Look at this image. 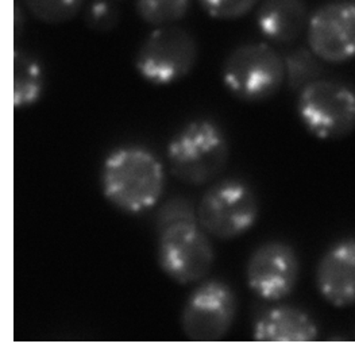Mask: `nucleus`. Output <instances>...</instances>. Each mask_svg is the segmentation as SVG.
<instances>
[{
  "label": "nucleus",
  "instance_id": "obj_13",
  "mask_svg": "<svg viewBox=\"0 0 355 355\" xmlns=\"http://www.w3.org/2000/svg\"><path fill=\"white\" fill-rule=\"evenodd\" d=\"M318 326L304 311L281 305L266 311L254 326L258 342H312L318 338Z\"/></svg>",
  "mask_w": 355,
  "mask_h": 355
},
{
  "label": "nucleus",
  "instance_id": "obj_9",
  "mask_svg": "<svg viewBox=\"0 0 355 355\" xmlns=\"http://www.w3.org/2000/svg\"><path fill=\"white\" fill-rule=\"evenodd\" d=\"M306 41L311 51L329 64L355 58V3L332 1L319 7L308 21Z\"/></svg>",
  "mask_w": 355,
  "mask_h": 355
},
{
  "label": "nucleus",
  "instance_id": "obj_1",
  "mask_svg": "<svg viewBox=\"0 0 355 355\" xmlns=\"http://www.w3.org/2000/svg\"><path fill=\"white\" fill-rule=\"evenodd\" d=\"M157 232V259L169 279L187 285L209 273L215 252L199 225L198 211L187 199H171L159 209Z\"/></svg>",
  "mask_w": 355,
  "mask_h": 355
},
{
  "label": "nucleus",
  "instance_id": "obj_19",
  "mask_svg": "<svg viewBox=\"0 0 355 355\" xmlns=\"http://www.w3.org/2000/svg\"><path fill=\"white\" fill-rule=\"evenodd\" d=\"M119 10L111 0H94L85 11V24L96 33H108L119 24Z\"/></svg>",
  "mask_w": 355,
  "mask_h": 355
},
{
  "label": "nucleus",
  "instance_id": "obj_16",
  "mask_svg": "<svg viewBox=\"0 0 355 355\" xmlns=\"http://www.w3.org/2000/svg\"><path fill=\"white\" fill-rule=\"evenodd\" d=\"M26 10L45 25H62L75 19L84 0H22Z\"/></svg>",
  "mask_w": 355,
  "mask_h": 355
},
{
  "label": "nucleus",
  "instance_id": "obj_11",
  "mask_svg": "<svg viewBox=\"0 0 355 355\" xmlns=\"http://www.w3.org/2000/svg\"><path fill=\"white\" fill-rule=\"evenodd\" d=\"M320 296L336 308L355 304V239H343L323 254L316 268Z\"/></svg>",
  "mask_w": 355,
  "mask_h": 355
},
{
  "label": "nucleus",
  "instance_id": "obj_5",
  "mask_svg": "<svg viewBox=\"0 0 355 355\" xmlns=\"http://www.w3.org/2000/svg\"><path fill=\"white\" fill-rule=\"evenodd\" d=\"M297 114L313 137L345 138L355 130V91L346 84L318 78L299 92Z\"/></svg>",
  "mask_w": 355,
  "mask_h": 355
},
{
  "label": "nucleus",
  "instance_id": "obj_17",
  "mask_svg": "<svg viewBox=\"0 0 355 355\" xmlns=\"http://www.w3.org/2000/svg\"><path fill=\"white\" fill-rule=\"evenodd\" d=\"M285 60L286 80L292 89L302 91L305 85L318 80L320 73V65L318 57L309 51L297 49L292 51Z\"/></svg>",
  "mask_w": 355,
  "mask_h": 355
},
{
  "label": "nucleus",
  "instance_id": "obj_14",
  "mask_svg": "<svg viewBox=\"0 0 355 355\" xmlns=\"http://www.w3.org/2000/svg\"><path fill=\"white\" fill-rule=\"evenodd\" d=\"M44 71L37 58L22 51L14 54V104L17 108L38 102L44 91Z\"/></svg>",
  "mask_w": 355,
  "mask_h": 355
},
{
  "label": "nucleus",
  "instance_id": "obj_7",
  "mask_svg": "<svg viewBox=\"0 0 355 355\" xmlns=\"http://www.w3.org/2000/svg\"><path fill=\"white\" fill-rule=\"evenodd\" d=\"M258 219V202L250 187L238 180L212 185L198 207L202 229L215 238L232 239L253 229Z\"/></svg>",
  "mask_w": 355,
  "mask_h": 355
},
{
  "label": "nucleus",
  "instance_id": "obj_18",
  "mask_svg": "<svg viewBox=\"0 0 355 355\" xmlns=\"http://www.w3.org/2000/svg\"><path fill=\"white\" fill-rule=\"evenodd\" d=\"M204 12L218 21H236L250 14L259 0H198Z\"/></svg>",
  "mask_w": 355,
  "mask_h": 355
},
{
  "label": "nucleus",
  "instance_id": "obj_12",
  "mask_svg": "<svg viewBox=\"0 0 355 355\" xmlns=\"http://www.w3.org/2000/svg\"><path fill=\"white\" fill-rule=\"evenodd\" d=\"M308 21L304 0H263L255 15L261 34L276 44H289L297 40Z\"/></svg>",
  "mask_w": 355,
  "mask_h": 355
},
{
  "label": "nucleus",
  "instance_id": "obj_20",
  "mask_svg": "<svg viewBox=\"0 0 355 355\" xmlns=\"http://www.w3.org/2000/svg\"><path fill=\"white\" fill-rule=\"evenodd\" d=\"M22 27H24V14H22L19 4H17L15 6V34H17V37L21 35Z\"/></svg>",
  "mask_w": 355,
  "mask_h": 355
},
{
  "label": "nucleus",
  "instance_id": "obj_6",
  "mask_svg": "<svg viewBox=\"0 0 355 355\" xmlns=\"http://www.w3.org/2000/svg\"><path fill=\"white\" fill-rule=\"evenodd\" d=\"M199 57L193 35L178 26L155 27L135 55L138 75L153 85H169L189 75Z\"/></svg>",
  "mask_w": 355,
  "mask_h": 355
},
{
  "label": "nucleus",
  "instance_id": "obj_2",
  "mask_svg": "<svg viewBox=\"0 0 355 355\" xmlns=\"http://www.w3.org/2000/svg\"><path fill=\"white\" fill-rule=\"evenodd\" d=\"M101 184L104 198L118 209L137 215L153 208L162 196V162L141 146H122L103 162Z\"/></svg>",
  "mask_w": 355,
  "mask_h": 355
},
{
  "label": "nucleus",
  "instance_id": "obj_4",
  "mask_svg": "<svg viewBox=\"0 0 355 355\" xmlns=\"http://www.w3.org/2000/svg\"><path fill=\"white\" fill-rule=\"evenodd\" d=\"M222 78L235 98L243 102H263L281 89L286 78L285 60L266 44H243L225 61Z\"/></svg>",
  "mask_w": 355,
  "mask_h": 355
},
{
  "label": "nucleus",
  "instance_id": "obj_15",
  "mask_svg": "<svg viewBox=\"0 0 355 355\" xmlns=\"http://www.w3.org/2000/svg\"><path fill=\"white\" fill-rule=\"evenodd\" d=\"M192 0H135V11L142 22L155 27L172 26L187 17Z\"/></svg>",
  "mask_w": 355,
  "mask_h": 355
},
{
  "label": "nucleus",
  "instance_id": "obj_3",
  "mask_svg": "<svg viewBox=\"0 0 355 355\" xmlns=\"http://www.w3.org/2000/svg\"><path fill=\"white\" fill-rule=\"evenodd\" d=\"M166 157L175 178L189 185H203L218 178L229 161V144L211 121L188 123L171 139Z\"/></svg>",
  "mask_w": 355,
  "mask_h": 355
},
{
  "label": "nucleus",
  "instance_id": "obj_10",
  "mask_svg": "<svg viewBox=\"0 0 355 355\" xmlns=\"http://www.w3.org/2000/svg\"><path fill=\"white\" fill-rule=\"evenodd\" d=\"M300 275L296 252L282 242H266L254 252L246 268L249 288L258 297L277 302L289 296Z\"/></svg>",
  "mask_w": 355,
  "mask_h": 355
},
{
  "label": "nucleus",
  "instance_id": "obj_8",
  "mask_svg": "<svg viewBox=\"0 0 355 355\" xmlns=\"http://www.w3.org/2000/svg\"><path fill=\"white\" fill-rule=\"evenodd\" d=\"M236 315V297L227 284L207 281L188 297L181 315L185 336L193 342H216L226 336Z\"/></svg>",
  "mask_w": 355,
  "mask_h": 355
}]
</instances>
